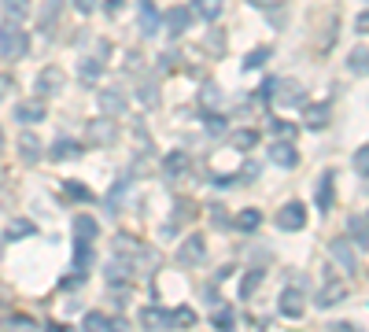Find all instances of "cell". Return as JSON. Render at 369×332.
<instances>
[{
  "label": "cell",
  "instance_id": "obj_34",
  "mask_svg": "<svg viewBox=\"0 0 369 332\" xmlns=\"http://www.w3.org/2000/svg\"><path fill=\"white\" fill-rule=\"evenodd\" d=\"M233 144L247 152V148H255V144H258V133H255V130H240V133H233Z\"/></svg>",
  "mask_w": 369,
  "mask_h": 332
},
{
  "label": "cell",
  "instance_id": "obj_48",
  "mask_svg": "<svg viewBox=\"0 0 369 332\" xmlns=\"http://www.w3.org/2000/svg\"><path fill=\"white\" fill-rule=\"evenodd\" d=\"M140 104H144V107L155 104V89H151V85H144V89H140Z\"/></svg>",
  "mask_w": 369,
  "mask_h": 332
},
{
  "label": "cell",
  "instance_id": "obj_1",
  "mask_svg": "<svg viewBox=\"0 0 369 332\" xmlns=\"http://www.w3.org/2000/svg\"><path fill=\"white\" fill-rule=\"evenodd\" d=\"M30 52V37H26V30L19 26V23H4L0 26V56H4L8 63H15V59H23Z\"/></svg>",
  "mask_w": 369,
  "mask_h": 332
},
{
  "label": "cell",
  "instance_id": "obj_9",
  "mask_svg": "<svg viewBox=\"0 0 369 332\" xmlns=\"http://www.w3.org/2000/svg\"><path fill=\"white\" fill-rule=\"evenodd\" d=\"M41 119H45V100H23V104H15V122L34 126Z\"/></svg>",
  "mask_w": 369,
  "mask_h": 332
},
{
  "label": "cell",
  "instance_id": "obj_27",
  "mask_svg": "<svg viewBox=\"0 0 369 332\" xmlns=\"http://www.w3.org/2000/svg\"><path fill=\"white\" fill-rule=\"evenodd\" d=\"M307 126H310V130H325V126H329V107H325V104L310 107V111H307Z\"/></svg>",
  "mask_w": 369,
  "mask_h": 332
},
{
  "label": "cell",
  "instance_id": "obj_31",
  "mask_svg": "<svg viewBox=\"0 0 369 332\" xmlns=\"http://www.w3.org/2000/svg\"><path fill=\"white\" fill-rule=\"evenodd\" d=\"M184 166H189V159H184V152H170L167 159H162V170H167V174H181Z\"/></svg>",
  "mask_w": 369,
  "mask_h": 332
},
{
  "label": "cell",
  "instance_id": "obj_54",
  "mask_svg": "<svg viewBox=\"0 0 369 332\" xmlns=\"http://www.w3.org/2000/svg\"><path fill=\"white\" fill-rule=\"evenodd\" d=\"M358 30H362V34H369V12L358 15Z\"/></svg>",
  "mask_w": 369,
  "mask_h": 332
},
{
  "label": "cell",
  "instance_id": "obj_36",
  "mask_svg": "<svg viewBox=\"0 0 369 332\" xmlns=\"http://www.w3.org/2000/svg\"><path fill=\"white\" fill-rule=\"evenodd\" d=\"M4 329L8 332H34V321L30 318H4Z\"/></svg>",
  "mask_w": 369,
  "mask_h": 332
},
{
  "label": "cell",
  "instance_id": "obj_42",
  "mask_svg": "<svg viewBox=\"0 0 369 332\" xmlns=\"http://www.w3.org/2000/svg\"><path fill=\"white\" fill-rule=\"evenodd\" d=\"M74 4V12H82V15H93L96 12V0H70Z\"/></svg>",
  "mask_w": 369,
  "mask_h": 332
},
{
  "label": "cell",
  "instance_id": "obj_50",
  "mask_svg": "<svg viewBox=\"0 0 369 332\" xmlns=\"http://www.w3.org/2000/svg\"><path fill=\"white\" fill-rule=\"evenodd\" d=\"M211 214H214L211 222H214V226H218V229H222V226H229V218H225V211H222V207H214Z\"/></svg>",
  "mask_w": 369,
  "mask_h": 332
},
{
  "label": "cell",
  "instance_id": "obj_21",
  "mask_svg": "<svg viewBox=\"0 0 369 332\" xmlns=\"http://www.w3.org/2000/svg\"><path fill=\"white\" fill-rule=\"evenodd\" d=\"M192 211H196V207H192L189 199H181L178 207H173V218H170V226L162 229V237H173V233H178V226H181V222H189V214H192Z\"/></svg>",
  "mask_w": 369,
  "mask_h": 332
},
{
  "label": "cell",
  "instance_id": "obj_5",
  "mask_svg": "<svg viewBox=\"0 0 369 332\" xmlns=\"http://www.w3.org/2000/svg\"><path fill=\"white\" fill-rule=\"evenodd\" d=\"M63 89V70L59 67H45L37 74V96L41 100H48V96H56Z\"/></svg>",
  "mask_w": 369,
  "mask_h": 332
},
{
  "label": "cell",
  "instance_id": "obj_3",
  "mask_svg": "<svg viewBox=\"0 0 369 332\" xmlns=\"http://www.w3.org/2000/svg\"><path fill=\"white\" fill-rule=\"evenodd\" d=\"M303 226H307V207H303V203H285V207L277 211V229L299 233Z\"/></svg>",
  "mask_w": 369,
  "mask_h": 332
},
{
  "label": "cell",
  "instance_id": "obj_19",
  "mask_svg": "<svg viewBox=\"0 0 369 332\" xmlns=\"http://www.w3.org/2000/svg\"><path fill=\"white\" fill-rule=\"evenodd\" d=\"M140 321H144V329H148V332H159V329H167V325H170V318L162 314L159 306H144V310H140Z\"/></svg>",
  "mask_w": 369,
  "mask_h": 332
},
{
  "label": "cell",
  "instance_id": "obj_37",
  "mask_svg": "<svg viewBox=\"0 0 369 332\" xmlns=\"http://www.w3.org/2000/svg\"><path fill=\"white\" fill-rule=\"evenodd\" d=\"M30 233H34L30 222H12V226H8V240H23V237H30Z\"/></svg>",
  "mask_w": 369,
  "mask_h": 332
},
{
  "label": "cell",
  "instance_id": "obj_39",
  "mask_svg": "<svg viewBox=\"0 0 369 332\" xmlns=\"http://www.w3.org/2000/svg\"><path fill=\"white\" fill-rule=\"evenodd\" d=\"M266 59H269V48H258V52H252V56L244 59V67H247V70H255V67H263Z\"/></svg>",
  "mask_w": 369,
  "mask_h": 332
},
{
  "label": "cell",
  "instance_id": "obj_2",
  "mask_svg": "<svg viewBox=\"0 0 369 332\" xmlns=\"http://www.w3.org/2000/svg\"><path fill=\"white\" fill-rule=\"evenodd\" d=\"M266 92H274V104H281V107H299L303 100H307L303 85L292 81V78H285V81H269Z\"/></svg>",
  "mask_w": 369,
  "mask_h": 332
},
{
  "label": "cell",
  "instance_id": "obj_35",
  "mask_svg": "<svg viewBox=\"0 0 369 332\" xmlns=\"http://www.w3.org/2000/svg\"><path fill=\"white\" fill-rule=\"evenodd\" d=\"M170 325H196V310H189V306H181V310H173V318H170Z\"/></svg>",
  "mask_w": 369,
  "mask_h": 332
},
{
  "label": "cell",
  "instance_id": "obj_23",
  "mask_svg": "<svg viewBox=\"0 0 369 332\" xmlns=\"http://www.w3.org/2000/svg\"><path fill=\"white\" fill-rule=\"evenodd\" d=\"M96 233H100L96 218H89V214H78V218H74V237H78V240H93Z\"/></svg>",
  "mask_w": 369,
  "mask_h": 332
},
{
  "label": "cell",
  "instance_id": "obj_14",
  "mask_svg": "<svg viewBox=\"0 0 369 332\" xmlns=\"http://www.w3.org/2000/svg\"><path fill=\"white\" fill-rule=\"evenodd\" d=\"M19 152H23L26 163H41V141L34 130H23L19 133Z\"/></svg>",
  "mask_w": 369,
  "mask_h": 332
},
{
  "label": "cell",
  "instance_id": "obj_26",
  "mask_svg": "<svg viewBox=\"0 0 369 332\" xmlns=\"http://www.w3.org/2000/svg\"><path fill=\"white\" fill-rule=\"evenodd\" d=\"M59 8H63V0H45V8H41V30L56 26V19H59Z\"/></svg>",
  "mask_w": 369,
  "mask_h": 332
},
{
  "label": "cell",
  "instance_id": "obj_29",
  "mask_svg": "<svg viewBox=\"0 0 369 332\" xmlns=\"http://www.w3.org/2000/svg\"><path fill=\"white\" fill-rule=\"evenodd\" d=\"M263 284V270H247L244 273V284H240V299H252V292Z\"/></svg>",
  "mask_w": 369,
  "mask_h": 332
},
{
  "label": "cell",
  "instance_id": "obj_52",
  "mask_svg": "<svg viewBox=\"0 0 369 332\" xmlns=\"http://www.w3.org/2000/svg\"><path fill=\"white\" fill-rule=\"evenodd\" d=\"M274 130H277V137H292V126L288 122H274Z\"/></svg>",
  "mask_w": 369,
  "mask_h": 332
},
{
  "label": "cell",
  "instance_id": "obj_7",
  "mask_svg": "<svg viewBox=\"0 0 369 332\" xmlns=\"http://www.w3.org/2000/svg\"><path fill=\"white\" fill-rule=\"evenodd\" d=\"M118 141V130H115V122L111 119H96L89 122V144H115Z\"/></svg>",
  "mask_w": 369,
  "mask_h": 332
},
{
  "label": "cell",
  "instance_id": "obj_38",
  "mask_svg": "<svg viewBox=\"0 0 369 332\" xmlns=\"http://www.w3.org/2000/svg\"><path fill=\"white\" fill-rule=\"evenodd\" d=\"M104 329H107L104 314H85V332H104Z\"/></svg>",
  "mask_w": 369,
  "mask_h": 332
},
{
  "label": "cell",
  "instance_id": "obj_47",
  "mask_svg": "<svg viewBox=\"0 0 369 332\" xmlns=\"http://www.w3.org/2000/svg\"><path fill=\"white\" fill-rule=\"evenodd\" d=\"M4 306H12V288L0 281V310H4Z\"/></svg>",
  "mask_w": 369,
  "mask_h": 332
},
{
  "label": "cell",
  "instance_id": "obj_51",
  "mask_svg": "<svg viewBox=\"0 0 369 332\" xmlns=\"http://www.w3.org/2000/svg\"><path fill=\"white\" fill-rule=\"evenodd\" d=\"M252 4H255V8H263V12H269V8H281L285 0H252Z\"/></svg>",
  "mask_w": 369,
  "mask_h": 332
},
{
  "label": "cell",
  "instance_id": "obj_32",
  "mask_svg": "<svg viewBox=\"0 0 369 332\" xmlns=\"http://www.w3.org/2000/svg\"><path fill=\"white\" fill-rule=\"evenodd\" d=\"M347 229H351V237L362 244V248H369V229H366L362 218H351V222H347Z\"/></svg>",
  "mask_w": 369,
  "mask_h": 332
},
{
  "label": "cell",
  "instance_id": "obj_56",
  "mask_svg": "<svg viewBox=\"0 0 369 332\" xmlns=\"http://www.w3.org/2000/svg\"><path fill=\"white\" fill-rule=\"evenodd\" d=\"M48 332H74L70 325H48Z\"/></svg>",
  "mask_w": 369,
  "mask_h": 332
},
{
  "label": "cell",
  "instance_id": "obj_4",
  "mask_svg": "<svg viewBox=\"0 0 369 332\" xmlns=\"http://www.w3.org/2000/svg\"><path fill=\"white\" fill-rule=\"evenodd\" d=\"M203 259H207V244H203V237H200V233H192V237L181 244V251H178V262H181V266H200Z\"/></svg>",
  "mask_w": 369,
  "mask_h": 332
},
{
  "label": "cell",
  "instance_id": "obj_25",
  "mask_svg": "<svg viewBox=\"0 0 369 332\" xmlns=\"http://www.w3.org/2000/svg\"><path fill=\"white\" fill-rule=\"evenodd\" d=\"M89 262H93V248H89V240H78V244H74V266H78V273L89 270Z\"/></svg>",
  "mask_w": 369,
  "mask_h": 332
},
{
  "label": "cell",
  "instance_id": "obj_49",
  "mask_svg": "<svg viewBox=\"0 0 369 332\" xmlns=\"http://www.w3.org/2000/svg\"><path fill=\"white\" fill-rule=\"evenodd\" d=\"M207 130H211V133H222V130H225V119H218V115H211V119H207Z\"/></svg>",
  "mask_w": 369,
  "mask_h": 332
},
{
  "label": "cell",
  "instance_id": "obj_40",
  "mask_svg": "<svg viewBox=\"0 0 369 332\" xmlns=\"http://www.w3.org/2000/svg\"><path fill=\"white\" fill-rule=\"evenodd\" d=\"M354 170H358V174H369V144L354 152Z\"/></svg>",
  "mask_w": 369,
  "mask_h": 332
},
{
  "label": "cell",
  "instance_id": "obj_24",
  "mask_svg": "<svg viewBox=\"0 0 369 332\" xmlns=\"http://www.w3.org/2000/svg\"><path fill=\"white\" fill-rule=\"evenodd\" d=\"M318 207L329 211L332 207V170H325L321 174V185H318Z\"/></svg>",
  "mask_w": 369,
  "mask_h": 332
},
{
  "label": "cell",
  "instance_id": "obj_15",
  "mask_svg": "<svg viewBox=\"0 0 369 332\" xmlns=\"http://www.w3.org/2000/svg\"><path fill=\"white\" fill-rule=\"evenodd\" d=\"M0 12H4V23H23L30 15V0H0Z\"/></svg>",
  "mask_w": 369,
  "mask_h": 332
},
{
  "label": "cell",
  "instance_id": "obj_12",
  "mask_svg": "<svg viewBox=\"0 0 369 332\" xmlns=\"http://www.w3.org/2000/svg\"><path fill=\"white\" fill-rule=\"evenodd\" d=\"M329 255H332V262L343 266V273H354L358 270V259H354V251H351V244H347V240H332L329 244Z\"/></svg>",
  "mask_w": 369,
  "mask_h": 332
},
{
  "label": "cell",
  "instance_id": "obj_33",
  "mask_svg": "<svg viewBox=\"0 0 369 332\" xmlns=\"http://www.w3.org/2000/svg\"><path fill=\"white\" fill-rule=\"evenodd\" d=\"M63 188H67V196H70V199H82V203H89V199H93V192L85 188L82 181H67Z\"/></svg>",
  "mask_w": 369,
  "mask_h": 332
},
{
  "label": "cell",
  "instance_id": "obj_44",
  "mask_svg": "<svg viewBox=\"0 0 369 332\" xmlns=\"http://www.w3.org/2000/svg\"><path fill=\"white\" fill-rule=\"evenodd\" d=\"M207 48L211 52H225V37L222 34H207Z\"/></svg>",
  "mask_w": 369,
  "mask_h": 332
},
{
  "label": "cell",
  "instance_id": "obj_17",
  "mask_svg": "<svg viewBox=\"0 0 369 332\" xmlns=\"http://www.w3.org/2000/svg\"><path fill=\"white\" fill-rule=\"evenodd\" d=\"M137 19H140V34H155V30H159V12H155V4H151V0H140Z\"/></svg>",
  "mask_w": 369,
  "mask_h": 332
},
{
  "label": "cell",
  "instance_id": "obj_20",
  "mask_svg": "<svg viewBox=\"0 0 369 332\" xmlns=\"http://www.w3.org/2000/svg\"><path fill=\"white\" fill-rule=\"evenodd\" d=\"M347 70H351V74H369V48L366 45L351 48V56H347Z\"/></svg>",
  "mask_w": 369,
  "mask_h": 332
},
{
  "label": "cell",
  "instance_id": "obj_13",
  "mask_svg": "<svg viewBox=\"0 0 369 332\" xmlns=\"http://www.w3.org/2000/svg\"><path fill=\"white\" fill-rule=\"evenodd\" d=\"M100 111L107 115V119H118V115H126V96L118 92V89L100 92Z\"/></svg>",
  "mask_w": 369,
  "mask_h": 332
},
{
  "label": "cell",
  "instance_id": "obj_8",
  "mask_svg": "<svg viewBox=\"0 0 369 332\" xmlns=\"http://www.w3.org/2000/svg\"><path fill=\"white\" fill-rule=\"evenodd\" d=\"M162 23H167L170 37H181L184 30H189V23H192V12L189 8H170V12H162Z\"/></svg>",
  "mask_w": 369,
  "mask_h": 332
},
{
  "label": "cell",
  "instance_id": "obj_30",
  "mask_svg": "<svg viewBox=\"0 0 369 332\" xmlns=\"http://www.w3.org/2000/svg\"><path fill=\"white\" fill-rule=\"evenodd\" d=\"M78 78H82L85 85H96V81H100V63H96V59H85L82 70H78Z\"/></svg>",
  "mask_w": 369,
  "mask_h": 332
},
{
  "label": "cell",
  "instance_id": "obj_28",
  "mask_svg": "<svg viewBox=\"0 0 369 332\" xmlns=\"http://www.w3.org/2000/svg\"><path fill=\"white\" fill-rule=\"evenodd\" d=\"M258 222H263V214H258L255 207H247V211L236 214V229H247V233H252V229H258Z\"/></svg>",
  "mask_w": 369,
  "mask_h": 332
},
{
  "label": "cell",
  "instance_id": "obj_41",
  "mask_svg": "<svg viewBox=\"0 0 369 332\" xmlns=\"http://www.w3.org/2000/svg\"><path fill=\"white\" fill-rule=\"evenodd\" d=\"M214 329H218V332H233V314H229V310L214 314Z\"/></svg>",
  "mask_w": 369,
  "mask_h": 332
},
{
  "label": "cell",
  "instance_id": "obj_6",
  "mask_svg": "<svg viewBox=\"0 0 369 332\" xmlns=\"http://www.w3.org/2000/svg\"><path fill=\"white\" fill-rule=\"evenodd\" d=\"M277 306H281V314H285V318H299L303 310H307V295H303L299 288H288V292H281Z\"/></svg>",
  "mask_w": 369,
  "mask_h": 332
},
{
  "label": "cell",
  "instance_id": "obj_46",
  "mask_svg": "<svg viewBox=\"0 0 369 332\" xmlns=\"http://www.w3.org/2000/svg\"><path fill=\"white\" fill-rule=\"evenodd\" d=\"M203 100H207V107H214L218 104V89H214V85H203Z\"/></svg>",
  "mask_w": 369,
  "mask_h": 332
},
{
  "label": "cell",
  "instance_id": "obj_16",
  "mask_svg": "<svg viewBox=\"0 0 369 332\" xmlns=\"http://www.w3.org/2000/svg\"><path fill=\"white\" fill-rule=\"evenodd\" d=\"M189 12H196L200 19H207V23H214L222 12H225V0H192Z\"/></svg>",
  "mask_w": 369,
  "mask_h": 332
},
{
  "label": "cell",
  "instance_id": "obj_18",
  "mask_svg": "<svg viewBox=\"0 0 369 332\" xmlns=\"http://www.w3.org/2000/svg\"><path fill=\"white\" fill-rule=\"evenodd\" d=\"M78 155H82L78 141H59V144H52V152H48L52 163H67V159H78Z\"/></svg>",
  "mask_w": 369,
  "mask_h": 332
},
{
  "label": "cell",
  "instance_id": "obj_53",
  "mask_svg": "<svg viewBox=\"0 0 369 332\" xmlns=\"http://www.w3.org/2000/svg\"><path fill=\"white\" fill-rule=\"evenodd\" d=\"M82 281H85V277H82V273H74V277H67V281H63V288H78Z\"/></svg>",
  "mask_w": 369,
  "mask_h": 332
},
{
  "label": "cell",
  "instance_id": "obj_22",
  "mask_svg": "<svg viewBox=\"0 0 369 332\" xmlns=\"http://www.w3.org/2000/svg\"><path fill=\"white\" fill-rule=\"evenodd\" d=\"M343 299H347V288L343 284H325L321 288V295H318V306H336V303H343Z\"/></svg>",
  "mask_w": 369,
  "mask_h": 332
},
{
  "label": "cell",
  "instance_id": "obj_45",
  "mask_svg": "<svg viewBox=\"0 0 369 332\" xmlns=\"http://www.w3.org/2000/svg\"><path fill=\"white\" fill-rule=\"evenodd\" d=\"M15 89V81L8 78V74H0V100H8V92Z\"/></svg>",
  "mask_w": 369,
  "mask_h": 332
},
{
  "label": "cell",
  "instance_id": "obj_11",
  "mask_svg": "<svg viewBox=\"0 0 369 332\" xmlns=\"http://www.w3.org/2000/svg\"><path fill=\"white\" fill-rule=\"evenodd\" d=\"M269 159H274V166H281V170L299 166V152H296V148H292L288 141H277L274 148H269Z\"/></svg>",
  "mask_w": 369,
  "mask_h": 332
},
{
  "label": "cell",
  "instance_id": "obj_55",
  "mask_svg": "<svg viewBox=\"0 0 369 332\" xmlns=\"http://www.w3.org/2000/svg\"><path fill=\"white\" fill-rule=\"evenodd\" d=\"M329 332H358V329H351V325H329Z\"/></svg>",
  "mask_w": 369,
  "mask_h": 332
},
{
  "label": "cell",
  "instance_id": "obj_57",
  "mask_svg": "<svg viewBox=\"0 0 369 332\" xmlns=\"http://www.w3.org/2000/svg\"><path fill=\"white\" fill-rule=\"evenodd\" d=\"M0 152H4V130H0Z\"/></svg>",
  "mask_w": 369,
  "mask_h": 332
},
{
  "label": "cell",
  "instance_id": "obj_10",
  "mask_svg": "<svg viewBox=\"0 0 369 332\" xmlns=\"http://www.w3.org/2000/svg\"><path fill=\"white\" fill-rule=\"evenodd\" d=\"M104 277H107V284H126V281H133V262H126V259H111L104 266Z\"/></svg>",
  "mask_w": 369,
  "mask_h": 332
},
{
  "label": "cell",
  "instance_id": "obj_43",
  "mask_svg": "<svg viewBox=\"0 0 369 332\" xmlns=\"http://www.w3.org/2000/svg\"><path fill=\"white\" fill-rule=\"evenodd\" d=\"M104 332H129V321H126V318H111Z\"/></svg>",
  "mask_w": 369,
  "mask_h": 332
},
{
  "label": "cell",
  "instance_id": "obj_58",
  "mask_svg": "<svg viewBox=\"0 0 369 332\" xmlns=\"http://www.w3.org/2000/svg\"><path fill=\"white\" fill-rule=\"evenodd\" d=\"M366 229H369V214H366Z\"/></svg>",
  "mask_w": 369,
  "mask_h": 332
}]
</instances>
